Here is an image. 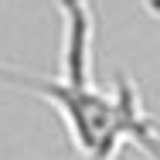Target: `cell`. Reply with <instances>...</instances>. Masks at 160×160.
<instances>
[{"label": "cell", "mask_w": 160, "mask_h": 160, "mask_svg": "<svg viewBox=\"0 0 160 160\" xmlns=\"http://www.w3.org/2000/svg\"><path fill=\"white\" fill-rule=\"evenodd\" d=\"M0 82L28 89L44 102H51L72 133V143L78 153L92 160L112 157L123 143L140 147L143 153L157 157V119L143 109L136 89L129 82H116V92L99 89L96 78H48V75H28L0 65Z\"/></svg>", "instance_id": "obj_1"}]
</instances>
